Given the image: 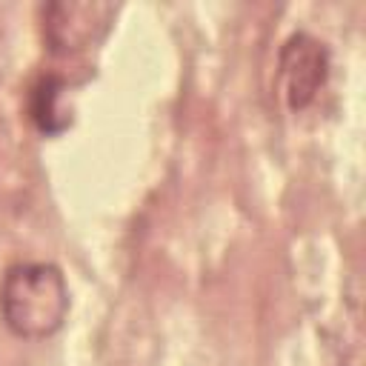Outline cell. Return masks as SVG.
<instances>
[{
	"label": "cell",
	"mask_w": 366,
	"mask_h": 366,
	"mask_svg": "<svg viewBox=\"0 0 366 366\" xmlns=\"http://www.w3.org/2000/svg\"><path fill=\"white\" fill-rule=\"evenodd\" d=\"M6 326L26 340L54 335L69 315V286L51 263H17L0 283Z\"/></svg>",
	"instance_id": "cell-1"
},
{
	"label": "cell",
	"mask_w": 366,
	"mask_h": 366,
	"mask_svg": "<svg viewBox=\"0 0 366 366\" xmlns=\"http://www.w3.org/2000/svg\"><path fill=\"white\" fill-rule=\"evenodd\" d=\"M60 97H63V80L49 74L43 77L34 92H31V120L37 123L40 132H49V134H57L69 126L71 114L60 106Z\"/></svg>",
	"instance_id": "cell-4"
},
{
	"label": "cell",
	"mask_w": 366,
	"mask_h": 366,
	"mask_svg": "<svg viewBox=\"0 0 366 366\" xmlns=\"http://www.w3.org/2000/svg\"><path fill=\"white\" fill-rule=\"evenodd\" d=\"M114 17V6L89 0H63L43 9V34L60 54H77L94 46Z\"/></svg>",
	"instance_id": "cell-2"
},
{
	"label": "cell",
	"mask_w": 366,
	"mask_h": 366,
	"mask_svg": "<svg viewBox=\"0 0 366 366\" xmlns=\"http://www.w3.org/2000/svg\"><path fill=\"white\" fill-rule=\"evenodd\" d=\"M329 74V54L312 34H292L280 49V80L289 109H306L323 89Z\"/></svg>",
	"instance_id": "cell-3"
}]
</instances>
